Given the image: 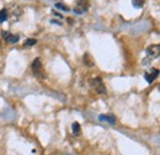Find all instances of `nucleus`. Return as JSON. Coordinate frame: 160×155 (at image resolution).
<instances>
[{
  "instance_id": "11",
  "label": "nucleus",
  "mask_w": 160,
  "mask_h": 155,
  "mask_svg": "<svg viewBox=\"0 0 160 155\" xmlns=\"http://www.w3.org/2000/svg\"><path fill=\"white\" fill-rule=\"evenodd\" d=\"M37 43V41L33 38H28L25 41V43H23V47H31V46H35Z\"/></svg>"
},
{
  "instance_id": "9",
  "label": "nucleus",
  "mask_w": 160,
  "mask_h": 155,
  "mask_svg": "<svg viewBox=\"0 0 160 155\" xmlns=\"http://www.w3.org/2000/svg\"><path fill=\"white\" fill-rule=\"evenodd\" d=\"M9 19V14H8V10L6 9H2L0 10V22H5L6 20Z\"/></svg>"
},
{
  "instance_id": "5",
  "label": "nucleus",
  "mask_w": 160,
  "mask_h": 155,
  "mask_svg": "<svg viewBox=\"0 0 160 155\" xmlns=\"http://www.w3.org/2000/svg\"><path fill=\"white\" fill-rule=\"evenodd\" d=\"M159 75V69H157V68H152L149 72H147L145 74H144V78H145V80L150 84V82H153L157 78Z\"/></svg>"
},
{
  "instance_id": "10",
  "label": "nucleus",
  "mask_w": 160,
  "mask_h": 155,
  "mask_svg": "<svg viewBox=\"0 0 160 155\" xmlns=\"http://www.w3.org/2000/svg\"><path fill=\"white\" fill-rule=\"evenodd\" d=\"M132 4H133L134 8L140 9V8H143V5L145 4V0H132Z\"/></svg>"
},
{
  "instance_id": "2",
  "label": "nucleus",
  "mask_w": 160,
  "mask_h": 155,
  "mask_svg": "<svg viewBox=\"0 0 160 155\" xmlns=\"http://www.w3.org/2000/svg\"><path fill=\"white\" fill-rule=\"evenodd\" d=\"M90 86H91L98 94H106V92H107V91H106V86H105V84L102 82V80H101L100 78L92 79V80L90 81Z\"/></svg>"
},
{
  "instance_id": "12",
  "label": "nucleus",
  "mask_w": 160,
  "mask_h": 155,
  "mask_svg": "<svg viewBox=\"0 0 160 155\" xmlns=\"http://www.w3.org/2000/svg\"><path fill=\"white\" fill-rule=\"evenodd\" d=\"M56 8H58V9L62 10V11H67V12L70 10V9H69L67 5H64L63 2H57V4H56Z\"/></svg>"
},
{
  "instance_id": "14",
  "label": "nucleus",
  "mask_w": 160,
  "mask_h": 155,
  "mask_svg": "<svg viewBox=\"0 0 160 155\" xmlns=\"http://www.w3.org/2000/svg\"><path fill=\"white\" fill-rule=\"evenodd\" d=\"M52 14H53V15H56V16H57V18H59V19H63V16H62V15H60L59 12H57V11H56V10H52Z\"/></svg>"
},
{
  "instance_id": "1",
  "label": "nucleus",
  "mask_w": 160,
  "mask_h": 155,
  "mask_svg": "<svg viewBox=\"0 0 160 155\" xmlns=\"http://www.w3.org/2000/svg\"><path fill=\"white\" fill-rule=\"evenodd\" d=\"M31 68H32V72H33V74H35V75H36L37 78H41V79L46 78V73H44L43 65H42V63H41V60L38 58L35 59V60L32 62V65H31Z\"/></svg>"
},
{
  "instance_id": "3",
  "label": "nucleus",
  "mask_w": 160,
  "mask_h": 155,
  "mask_svg": "<svg viewBox=\"0 0 160 155\" xmlns=\"http://www.w3.org/2000/svg\"><path fill=\"white\" fill-rule=\"evenodd\" d=\"M89 6H90L89 0H77L75 8H74V12H75L77 15H81V14H84L85 11L89 10Z\"/></svg>"
},
{
  "instance_id": "7",
  "label": "nucleus",
  "mask_w": 160,
  "mask_h": 155,
  "mask_svg": "<svg viewBox=\"0 0 160 155\" xmlns=\"http://www.w3.org/2000/svg\"><path fill=\"white\" fill-rule=\"evenodd\" d=\"M99 119L102 122H108L110 124H115L116 123V117L113 115H100Z\"/></svg>"
},
{
  "instance_id": "13",
  "label": "nucleus",
  "mask_w": 160,
  "mask_h": 155,
  "mask_svg": "<svg viewBox=\"0 0 160 155\" xmlns=\"http://www.w3.org/2000/svg\"><path fill=\"white\" fill-rule=\"evenodd\" d=\"M84 62H85V63H86L89 67H92V65H94V63L90 60V57H89V54H85V56H84Z\"/></svg>"
},
{
  "instance_id": "8",
  "label": "nucleus",
  "mask_w": 160,
  "mask_h": 155,
  "mask_svg": "<svg viewBox=\"0 0 160 155\" xmlns=\"http://www.w3.org/2000/svg\"><path fill=\"white\" fill-rule=\"evenodd\" d=\"M72 128H73V134L75 137L80 136V133H81V129H80V124L78 122H74L73 123V126H72Z\"/></svg>"
},
{
  "instance_id": "15",
  "label": "nucleus",
  "mask_w": 160,
  "mask_h": 155,
  "mask_svg": "<svg viewBox=\"0 0 160 155\" xmlns=\"http://www.w3.org/2000/svg\"><path fill=\"white\" fill-rule=\"evenodd\" d=\"M51 23H56V25H58V26H62V25H63L58 20H51Z\"/></svg>"
},
{
  "instance_id": "4",
  "label": "nucleus",
  "mask_w": 160,
  "mask_h": 155,
  "mask_svg": "<svg viewBox=\"0 0 160 155\" xmlns=\"http://www.w3.org/2000/svg\"><path fill=\"white\" fill-rule=\"evenodd\" d=\"M147 54L149 58H159L160 54V47L159 44H152L147 48Z\"/></svg>"
},
{
  "instance_id": "6",
  "label": "nucleus",
  "mask_w": 160,
  "mask_h": 155,
  "mask_svg": "<svg viewBox=\"0 0 160 155\" xmlns=\"http://www.w3.org/2000/svg\"><path fill=\"white\" fill-rule=\"evenodd\" d=\"M2 36H4V38L6 39L9 43H18L19 41H20V37L18 36V35H11V33H9V32H2Z\"/></svg>"
}]
</instances>
